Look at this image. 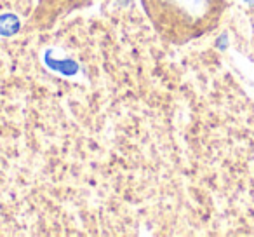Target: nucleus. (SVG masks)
Returning a JSON list of instances; mask_svg holds the SVG:
<instances>
[{
  "label": "nucleus",
  "mask_w": 254,
  "mask_h": 237,
  "mask_svg": "<svg viewBox=\"0 0 254 237\" xmlns=\"http://www.w3.org/2000/svg\"><path fill=\"white\" fill-rule=\"evenodd\" d=\"M223 0H141L153 30L171 44H187L212 28Z\"/></svg>",
  "instance_id": "obj_1"
},
{
  "label": "nucleus",
  "mask_w": 254,
  "mask_h": 237,
  "mask_svg": "<svg viewBox=\"0 0 254 237\" xmlns=\"http://www.w3.org/2000/svg\"><path fill=\"white\" fill-rule=\"evenodd\" d=\"M92 0H37V7L30 19V25L37 30H47L71 12L84 9Z\"/></svg>",
  "instance_id": "obj_2"
},
{
  "label": "nucleus",
  "mask_w": 254,
  "mask_h": 237,
  "mask_svg": "<svg viewBox=\"0 0 254 237\" xmlns=\"http://www.w3.org/2000/svg\"><path fill=\"white\" fill-rule=\"evenodd\" d=\"M21 30V21L16 14L12 12H5L0 16V35L12 37Z\"/></svg>",
  "instance_id": "obj_3"
},
{
  "label": "nucleus",
  "mask_w": 254,
  "mask_h": 237,
  "mask_svg": "<svg viewBox=\"0 0 254 237\" xmlns=\"http://www.w3.org/2000/svg\"><path fill=\"white\" fill-rule=\"evenodd\" d=\"M244 2H246L247 5H254V0H244Z\"/></svg>",
  "instance_id": "obj_4"
}]
</instances>
